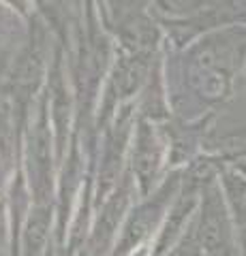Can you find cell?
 Listing matches in <instances>:
<instances>
[{
  "mask_svg": "<svg viewBox=\"0 0 246 256\" xmlns=\"http://www.w3.org/2000/svg\"><path fill=\"white\" fill-rule=\"evenodd\" d=\"M201 246L208 252L216 254L223 246L225 239V222H223V207L216 201V194H210L203 207V218H201Z\"/></svg>",
  "mask_w": 246,
  "mask_h": 256,
  "instance_id": "6da1fadb",
  "label": "cell"
},
{
  "mask_svg": "<svg viewBox=\"0 0 246 256\" xmlns=\"http://www.w3.org/2000/svg\"><path fill=\"white\" fill-rule=\"evenodd\" d=\"M193 82L197 90L205 98H220L227 94L229 75L225 68H212V70H193Z\"/></svg>",
  "mask_w": 246,
  "mask_h": 256,
  "instance_id": "7a4b0ae2",
  "label": "cell"
},
{
  "mask_svg": "<svg viewBox=\"0 0 246 256\" xmlns=\"http://www.w3.org/2000/svg\"><path fill=\"white\" fill-rule=\"evenodd\" d=\"M135 169H137V175L144 184H148L150 175L156 169V148H154L152 134L146 130V126L139 134V146H137V154H135Z\"/></svg>",
  "mask_w": 246,
  "mask_h": 256,
  "instance_id": "3957f363",
  "label": "cell"
},
{
  "mask_svg": "<svg viewBox=\"0 0 246 256\" xmlns=\"http://www.w3.org/2000/svg\"><path fill=\"white\" fill-rule=\"evenodd\" d=\"M144 70H146V64L141 62L139 58H133V60H126L116 73V86L118 90L122 92V96L131 94L135 88L141 84L144 79Z\"/></svg>",
  "mask_w": 246,
  "mask_h": 256,
  "instance_id": "277c9868",
  "label": "cell"
},
{
  "mask_svg": "<svg viewBox=\"0 0 246 256\" xmlns=\"http://www.w3.org/2000/svg\"><path fill=\"white\" fill-rule=\"evenodd\" d=\"M152 222H154V210H141L135 218L131 220L129 224V228H126V235H124V248H129V246H135V244H139L141 239L146 237V233L150 230V226H152Z\"/></svg>",
  "mask_w": 246,
  "mask_h": 256,
  "instance_id": "5b68a950",
  "label": "cell"
},
{
  "mask_svg": "<svg viewBox=\"0 0 246 256\" xmlns=\"http://www.w3.org/2000/svg\"><path fill=\"white\" fill-rule=\"evenodd\" d=\"M227 190H229V196H231V201H233L240 228L246 235V182L242 178H227Z\"/></svg>",
  "mask_w": 246,
  "mask_h": 256,
  "instance_id": "8992f818",
  "label": "cell"
},
{
  "mask_svg": "<svg viewBox=\"0 0 246 256\" xmlns=\"http://www.w3.org/2000/svg\"><path fill=\"white\" fill-rule=\"evenodd\" d=\"M47 228H50L47 214L37 212L28 224V250H30V254H37L43 248L45 239H47Z\"/></svg>",
  "mask_w": 246,
  "mask_h": 256,
  "instance_id": "52a82bcc",
  "label": "cell"
},
{
  "mask_svg": "<svg viewBox=\"0 0 246 256\" xmlns=\"http://www.w3.org/2000/svg\"><path fill=\"white\" fill-rule=\"evenodd\" d=\"M176 256H199V250H197V246H184L182 250L176 254Z\"/></svg>",
  "mask_w": 246,
  "mask_h": 256,
  "instance_id": "ba28073f",
  "label": "cell"
},
{
  "mask_svg": "<svg viewBox=\"0 0 246 256\" xmlns=\"http://www.w3.org/2000/svg\"><path fill=\"white\" fill-rule=\"evenodd\" d=\"M212 256H220V252H216V254H212Z\"/></svg>",
  "mask_w": 246,
  "mask_h": 256,
  "instance_id": "9c48e42d",
  "label": "cell"
}]
</instances>
